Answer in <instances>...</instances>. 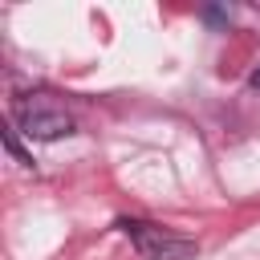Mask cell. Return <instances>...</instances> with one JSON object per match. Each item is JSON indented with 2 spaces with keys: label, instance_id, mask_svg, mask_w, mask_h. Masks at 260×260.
<instances>
[{
  "label": "cell",
  "instance_id": "6da1fadb",
  "mask_svg": "<svg viewBox=\"0 0 260 260\" xmlns=\"http://www.w3.org/2000/svg\"><path fill=\"white\" fill-rule=\"evenodd\" d=\"M12 126L24 134V138H37V142H53V138H69L77 130L73 114L53 98V93H20L12 102Z\"/></svg>",
  "mask_w": 260,
  "mask_h": 260
},
{
  "label": "cell",
  "instance_id": "7a4b0ae2",
  "mask_svg": "<svg viewBox=\"0 0 260 260\" xmlns=\"http://www.w3.org/2000/svg\"><path fill=\"white\" fill-rule=\"evenodd\" d=\"M118 228L130 236V244L146 256V260H191L195 256V240L162 228V223H150V219H118Z\"/></svg>",
  "mask_w": 260,
  "mask_h": 260
},
{
  "label": "cell",
  "instance_id": "3957f363",
  "mask_svg": "<svg viewBox=\"0 0 260 260\" xmlns=\"http://www.w3.org/2000/svg\"><path fill=\"white\" fill-rule=\"evenodd\" d=\"M252 85H256V89H260V69H256V73H252Z\"/></svg>",
  "mask_w": 260,
  "mask_h": 260
}]
</instances>
